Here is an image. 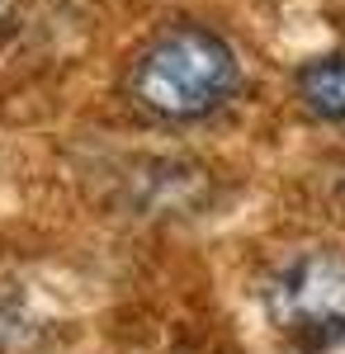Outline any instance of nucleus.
<instances>
[{"label": "nucleus", "instance_id": "4", "mask_svg": "<svg viewBox=\"0 0 345 354\" xmlns=\"http://www.w3.org/2000/svg\"><path fill=\"white\" fill-rule=\"evenodd\" d=\"M5 15H10V0H0V28H5Z\"/></svg>", "mask_w": 345, "mask_h": 354}, {"label": "nucleus", "instance_id": "2", "mask_svg": "<svg viewBox=\"0 0 345 354\" xmlns=\"http://www.w3.org/2000/svg\"><path fill=\"white\" fill-rule=\"evenodd\" d=\"M269 317L303 345H345V260L298 255L269 279Z\"/></svg>", "mask_w": 345, "mask_h": 354}, {"label": "nucleus", "instance_id": "1", "mask_svg": "<svg viewBox=\"0 0 345 354\" xmlns=\"http://www.w3.org/2000/svg\"><path fill=\"white\" fill-rule=\"evenodd\" d=\"M241 90L237 48L204 24H175L157 33L128 66V100L152 123H204L222 113Z\"/></svg>", "mask_w": 345, "mask_h": 354}, {"label": "nucleus", "instance_id": "3", "mask_svg": "<svg viewBox=\"0 0 345 354\" xmlns=\"http://www.w3.org/2000/svg\"><path fill=\"white\" fill-rule=\"evenodd\" d=\"M293 90L303 100V109L326 118V123H345V57H312L298 66Z\"/></svg>", "mask_w": 345, "mask_h": 354}]
</instances>
